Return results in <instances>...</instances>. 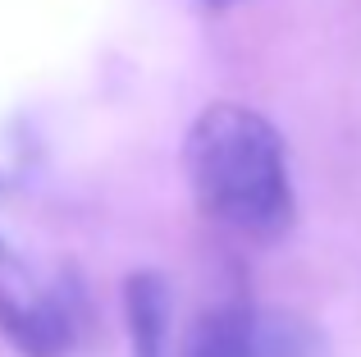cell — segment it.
Returning a JSON list of instances; mask_svg holds the SVG:
<instances>
[{"label": "cell", "mask_w": 361, "mask_h": 357, "mask_svg": "<svg viewBox=\"0 0 361 357\" xmlns=\"http://www.w3.org/2000/svg\"><path fill=\"white\" fill-rule=\"evenodd\" d=\"M183 170L206 220L252 243H274L293 229L298 197L279 128L252 106L215 101L192 119Z\"/></svg>", "instance_id": "6da1fadb"}, {"label": "cell", "mask_w": 361, "mask_h": 357, "mask_svg": "<svg viewBox=\"0 0 361 357\" xmlns=\"http://www.w3.org/2000/svg\"><path fill=\"white\" fill-rule=\"evenodd\" d=\"M183 357H329V349L307 316L233 298L192 325Z\"/></svg>", "instance_id": "7a4b0ae2"}, {"label": "cell", "mask_w": 361, "mask_h": 357, "mask_svg": "<svg viewBox=\"0 0 361 357\" xmlns=\"http://www.w3.org/2000/svg\"><path fill=\"white\" fill-rule=\"evenodd\" d=\"M82 294L78 284L46 289H0V330L23 357H64L82 334Z\"/></svg>", "instance_id": "3957f363"}, {"label": "cell", "mask_w": 361, "mask_h": 357, "mask_svg": "<svg viewBox=\"0 0 361 357\" xmlns=\"http://www.w3.org/2000/svg\"><path fill=\"white\" fill-rule=\"evenodd\" d=\"M123 316H128L133 357H169V284L156 270L123 279Z\"/></svg>", "instance_id": "277c9868"}, {"label": "cell", "mask_w": 361, "mask_h": 357, "mask_svg": "<svg viewBox=\"0 0 361 357\" xmlns=\"http://www.w3.org/2000/svg\"><path fill=\"white\" fill-rule=\"evenodd\" d=\"M206 5H215V9H224V5H238V0H206Z\"/></svg>", "instance_id": "5b68a950"}, {"label": "cell", "mask_w": 361, "mask_h": 357, "mask_svg": "<svg viewBox=\"0 0 361 357\" xmlns=\"http://www.w3.org/2000/svg\"><path fill=\"white\" fill-rule=\"evenodd\" d=\"M0 257H5V248H0Z\"/></svg>", "instance_id": "8992f818"}]
</instances>
